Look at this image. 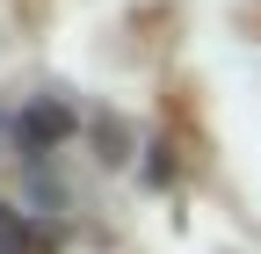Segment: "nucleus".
Returning a JSON list of instances; mask_svg holds the SVG:
<instances>
[{
	"label": "nucleus",
	"instance_id": "1",
	"mask_svg": "<svg viewBox=\"0 0 261 254\" xmlns=\"http://www.w3.org/2000/svg\"><path fill=\"white\" fill-rule=\"evenodd\" d=\"M0 247H8V254H22V240H15V233H8V218H0Z\"/></svg>",
	"mask_w": 261,
	"mask_h": 254
}]
</instances>
